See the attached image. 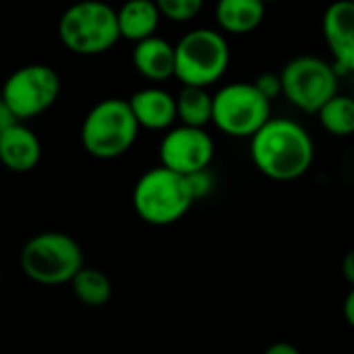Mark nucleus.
Here are the masks:
<instances>
[{"label":"nucleus","mask_w":354,"mask_h":354,"mask_svg":"<svg viewBox=\"0 0 354 354\" xmlns=\"http://www.w3.org/2000/svg\"><path fill=\"white\" fill-rule=\"evenodd\" d=\"M251 160L263 176L290 183L309 172L315 145L303 124L288 118H270L251 137Z\"/></svg>","instance_id":"f257e3e1"},{"label":"nucleus","mask_w":354,"mask_h":354,"mask_svg":"<svg viewBox=\"0 0 354 354\" xmlns=\"http://www.w3.org/2000/svg\"><path fill=\"white\" fill-rule=\"evenodd\" d=\"M195 201L189 178L162 164L145 170L133 189L135 214L149 226L176 224Z\"/></svg>","instance_id":"f03ea898"},{"label":"nucleus","mask_w":354,"mask_h":354,"mask_svg":"<svg viewBox=\"0 0 354 354\" xmlns=\"http://www.w3.org/2000/svg\"><path fill=\"white\" fill-rule=\"evenodd\" d=\"M139 129L129 100L108 97L87 112L81 124V143L95 160H116L135 145Z\"/></svg>","instance_id":"7ed1b4c3"},{"label":"nucleus","mask_w":354,"mask_h":354,"mask_svg":"<svg viewBox=\"0 0 354 354\" xmlns=\"http://www.w3.org/2000/svg\"><path fill=\"white\" fill-rule=\"evenodd\" d=\"M58 39L81 56L104 54L120 39L116 8L104 0H79L58 21Z\"/></svg>","instance_id":"20e7f679"},{"label":"nucleus","mask_w":354,"mask_h":354,"mask_svg":"<svg viewBox=\"0 0 354 354\" xmlns=\"http://www.w3.org/2000/svg\"><path fill=\"white\" fill-rule=\"evenodd\" d=\"M23 274L44 286H60L85 266L81 245L64 232H39L31 236L19 257Z\"/></svg>","instance_id":"39448f33"},{"label":"nucleus","mask_w":354,"mask_h":354,"mask_svg":"<svg viewBox=\"0 0 354 354\" xmlns=\"http://www.w3.org/2000/svg\"><path fill=\"white\" fill-rule=\"evenodd\" d=\"M174 77L183 85L209 87L218 83L230 64V46L222 31L197 27L185 33L176 44Z\"/></svg>","instance_id":"423d86ee"},{"label":"nucleus","mask_w":354,"mask_h":354,"mask_svg":"<svg viewBox=\"0 0 354 354\" xmlns=\"http://www.w3.org/2000/svg\"><path fill=\"white\" fill-rule=\"evenodd\" d=\"M270 104L255 83H228L214 93L212 122L228 137H253L272 118Z\"/></svg>","instance_id":"0eeeda50"},{"label":"nucleus","mask_w":354,"mask_h":354,"mask_svg":"<svg viewBox=\"0 0 354 354\" xmlns=\"http://www.w3.org/2000/svg\"><path fill=\"white\" fill-rule=\"evenodd\" d=\"M338 71L315 54L295 56L280 71L282 95L307 114H317L319 108L338 93Z\"/></svg>","instance_id":"6e6552de"},{"label":"nucleus","mask_w":354,"mask_h":354,"mask_svg":"<svg viewBox=\"0 0 354 354\" xmlns=\"http://www.w3.org/2000/svg\"><path fill=\"white\" fill-rule=\"evenodd\" d=\"M60 95V77L48 64H25L12 71L0 91V97L12 110L17 120H29L54 106Z\"/></svg>","instance_id":"1a4fd4ad"},{"label":"nucleus","mask_w":354,"mask_h":354,"mask_svg":"<svg viewBox=\"0 0 354 354\" xmlns=\"http://www.w3.org/2000/svg\"><path fill=\"white\" fill-rule=\"evenodd\" d=\"M216 143L205 127H170L160 143V164L185 176L209 168Z\"/></svg>","instance_id":"9d476101"},{"label":"nucleus","mask_w":354,"mask_h":354,"mask_svg":"<svg viewBox=\"0 0 354 354\" xmlns=\"http://www.w3.org/2000/svg\"><path fill=\"white\" fill-rule=\"evenodd\" d=\"M324 37L332 54V62L340 75L354 73V2H332L322 21Z\"/></svg>","instance_id":"9b49d317"},{"label":"nucleus","mask_w":354,"mask_h":354,"mask_svg":"<svg viewBox=\"0 0 354 354\" xmlns=\"http://www.w3.org/2000/svg\"><path fill=\"white\" fill-rule=\"evenodd\" d=\"M41 160V143L37 135L21 120L0 133V162L10 172H31Z\"/></svg>","instance_id":"f8f14e48"},{"label":"nucleus","mask_w":354,"mask_h":354,"mask_svg":"<svg viewBox=\"0 0 354 354\" xmlns=\"http://www.w3.org/2000/svg\"><path fill=\"white\" fill-rule=\"evenodd\" d=\"M133 114L141 129L147 131H168L176 118V95L160 87H145L131 95L129 100Z\"/></svg>","instance_id":"ddd939ff"},{"label":"nucleus","mask_w":354,"mask_h":354,"mask_svg":"<svg viewBox=\"0 0 354 354\" xmlns=\"http://www.w3.org/2000/svg\"><path fill=\"white\" fill-rule=\"evenodd\" d=\"M133 66L147 81L153 83L168 81L174 77V68H176L174 46L156 33L145 39H139L135 41L133 48Z\"/></svg>","instance_id":"4468645a"},{"label":"nucleus","mask_w":354,"mask_h":354,"mask_svg":"<svg viewBox=\"0 0 354 354\" xmlns=\"http://www.w3.org/2000/svg\"><path fill=\"white\" fill-rule=\"evenodd\" d=\"M216 23L222 31L245 35L255 31L266 19L263 0H218L214 8Z\"/></svg>","instance_id":"2eb2a0df"},{"label":"nucleus","mask_w":354,"mask_h":354,"mask_svg":"<svg viewBox=\"0 0 354 354\" xmlns=\"http://www.w3.org/2000/svg\"><path fill=\"white\" fill-rule=\"evenodd\" d=\"M116 15H118L120 37L133 44L153 35L162 21V12L156 0H127L116 10Z\"/></svg>","instance_id":"dca6fc26"},{"label":"nucleus","mask_w":354,"mask_h":354,"mask_svg":"<svg viewBox=\"0 0 354 354\" xmlns=\"http://www.w3.org/2000/svg\"><path fill=\"white\" fill-rule=\"evenodd\" d=\"M214 116V95L207 87L183 85L176 95V118L183 124L207 127Z\"/></svg>","instance_id":"f3484780"},{"label":"nucleus","mask_w":354,"mask_h":354,"mask_svg":"<svg viewBox=\"0 0 354 354\" xmlns=\"http://www.w3.org/2000/svg\"><path fill=\"white\" fill-rule=\"evenodd\" d=\"M68 284L73 288L75 299L89 309H100L112 299V282L102 270L83 266Z\"/></svg>","instance_id":"a211bd4d"},{"label":"nucleus","mask_w":354,"mask_h":354,"mask_svg":"<svg viewBox=\"0 0 354 354\" xmlns=\"http://www.w3.org/2000/svg\"><path fill=\"white\" fill-rule=\"evenodd\" d=\"M322 127L334 137L354 135V95L334 93L317 112Z\"/></svg>","instance_id":"6ab92c4d"},{"label":"nucleus","mask_w":354,"mask_h":354,"mask_svg":"<svg viewBox=\"0 0 354 354\" xmlns=\"http://www.w3.org/2000/svg\"><path fill=\"white\" fill-rule=\"evenodd\" d=\"M205 0H156L162 17L176 21V23H185L195 19L201 8H203Z\"/></svg>","instance_id":"aec40b11"},{"label":"nucleus","mask_w":354,"mask_h":354,"mask_svg":"<svg viewBox=\"0 0 354 354\" xmlns=\"http://www.w3.org/2000/svg\"><path fill=\"white\" fill-rule=\"evenodd\" d=\"M253 83H255V85L259 87V91H261L263 95H268L270 100H274V97H278V95L282 93V77H280V73H263V75H259Z\"/></svg>","instance_id":"412c9836"},{"label":"nucleus","mask_w":354,"mask_h":354,"mask_svg":"<svg viewBox=\"0 0 354 354\" xmlns=\"http://www.w3.org/2000/svg\"><path fill=\"white\" fill-rule=\"evenodd\" d=\"M187 178H189V185H191V191H193L195 199L207 195V193L214 189V176H212L209 168L199 170V172H193V174H189Z\"/></svg>","instance_id":"4be33fe9"},{"label":"nucleus","mask_w":354,"mask_h":354,"mask_svg":"<svg viewBox=\"0 0 354 354\" xmlns=\"http://www.w3.org/2000/svg\"><path fill=\"white\" fill-rule=\"evenodd\" d=\"M342 276L351 286H354V249H351L342 259Z\"/></svg>","instance_id":"5701e85b"},{"label":"nucleus","mask_w":354,"mask_h":354,"mask_svg":"<svg viewBox=\"0 0 354 354\" xmlns=\"http://www.w3.org/2000/svg\"><path fill=\"white\" fill-rule=\"evenodd\" d=\"M342 313H344L346 324H348V326L354 330V286L348 290V295H346V299H344Z\"/></svg>","instance_id":"b1692460"},{"label":"nucleus","mask_w":354,"mask_h":354,"mask_svg":"<svg viewBox=\"0 0 354 354\" xmlns=\"http://www.w3.org/2000/svg\"><path fill=\"white\" fill-rule=\"evenodd\" d=\"M15 122H17V116H15L12 110L6 106V102L0 97V127L6 129V127H10V124H15Z\"/></svg>","instance_id":"393cba45"},{"label":"nucleus","mask_w":354,"mask_h":354,"mask_svg":"<svg viewBox=\"0 0 354 354\" xmlns=\"http://www.w3.org/2000/svg\"><path fill=\"white\" fill-rule=\"evenodd\" d=\"M268 354H299V348L297 346H292V344H288V342H276V344H272L268 351Z\"/></svg>","instance_id":"a878e982"},{"label":"nucleus","mask_w":354,"mask_h":354,"mask_svg":"<svg viewBox=\"0 0 354 354\" xmlns=\"http://www.w3.org/2000/svg\"><path fill=\"white\" fill-rule=\"evenodd\" d=\"M263 2H266V4H268V2H276V0H263Z\"/></svg>","instance_id":"bb28decb"},{"label":"nucleus","mask_w":354,"mask_h":354,"mask_svg":"<svg viewBox=\"0 0 354 354\" xmlns=\"http://www.w3.org/2000/svg\"><path fill=\"white\" fill-rule=\"evenodd\" d=\"M0 284H2V270H0Z\"/></svg>","instance_id":"cd10ccee"},{"label":"nucleus","mask_w":354,"mask_h":354,"mask_svg":"<svg viewBox=\"0 0 354 354\" xmlns=\"http://www.w3.org/2000/svg\"><path fill=\"white\" fill-rule=\"evenodd\" d=\"M2 131H4V129H2V127H0V133H2Z\"/></svg>","instance_id":"c85d7f7f"},{"label":"nucleus","mask_w":354,"mask_h":354,"mask_svg":"<svg viewBox=\"0 0 354 354\" xmlns=\"http://www.w3.org/2000/svg\"><path fill=\"white\" fill-rule=\"evenodd\" d=\"M353 95H354V91H353Z\"/></svg>","instance_id":"c756f323"},{"label":"nucleus","mask_w":354,"mask_h":354,"mask_svg":"<svg viewBox=\"0 0 354 354\" xmlns=\"http://www.w3.org/2000/svg\"><path fill=\"white\" fill-rule=\"evenodd\" d=\"M353 2H354V0H353Z\"/></svg>","instance_id":"7c9ffc66"}]
</instances>
